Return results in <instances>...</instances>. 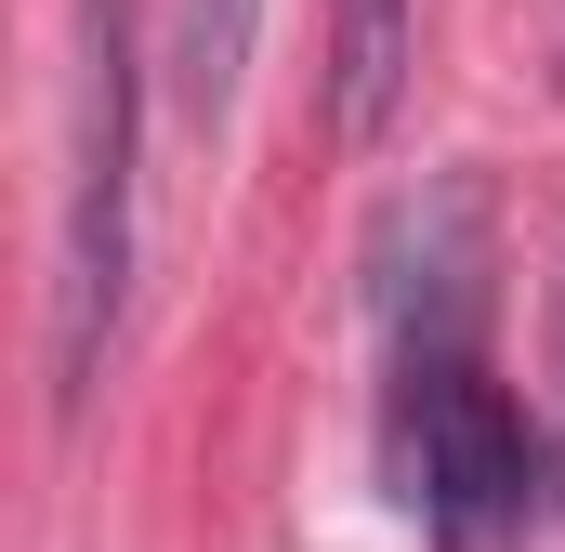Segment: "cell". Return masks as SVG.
Listing matches in <instances>:
<instances>
[{
  "mask_svg": "<svg viewBox=\"0 0 565 552\" xmlns=\"http://www.w3.org/2000/svg\"><path fill=\"white\" fill-rule=\"evenodd\" d=\"M132 145H145V53L132 0H79V132H66V237H53V408L79 421L119 316H132Z\"/></svg>",
  "mask_w": 565,
  "mask_h": 552,
  "instance_id": "obj_1",
  "label": "cell"
},
{
  "mask_svg": "<svg viewBox=\"0 0 565 552\" xmlns=\"http://www.w3.org/2000/svg\"><path fill=\"white\" fill-rule=\"evenodd\" d=\"M395 487L447 552H487L500 527H526L540 447L473 342H395Z\"/></svg>",
  "mask_w": 565,
  "mask_h": 552,
  "instance_id": "obj_2",
  "label": "cell"
},
{
  "mask_svg": "<svg viewBox=\"0 0 565 552\" xmlns=\"http://www.w3.org/2000/svg\"><path fill=\"white\" fill-rule=\"evenodd\" d=\"M408 53H422V0H329V132L342 145L395 132Z\"/></svg>",
  "mask_w": 565,
  "mask_h": 552,
  "instance_id": "obj_3",
  "label": "cell"
},
{
  "mask_svg": "<svg viewBox=\"0 0 565 552\" xmlns=\"http://www.w3.org/2000/svg\"><path fill=\"white\" fill-rule=\"evenodd\" d=\"M250 40H264V0H171V79H184V119H198V132L237 119Z\"/></svg>",
  "mask_w": 565,
  "mask_h": 552,
  "instance_id": "obj_4",
  "label": "cell"
}]
</instances>
